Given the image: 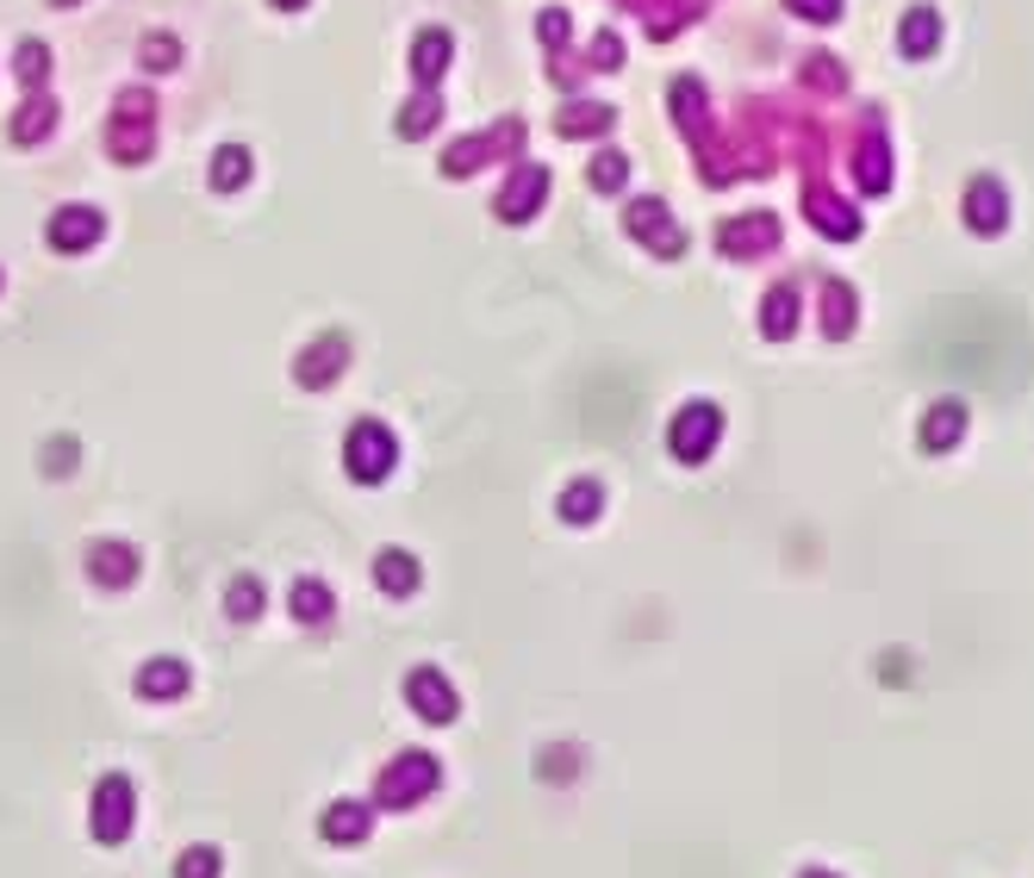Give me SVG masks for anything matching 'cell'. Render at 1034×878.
<instances>
[{
    "label": "cell",
    "instance_id": "14",
    "mask_svg": "<svg viewBox=\"0 0 1034 878\" xmlns=\"http://www.w3.org/2000/svg\"><path fill=\"white\" fill-rule=\"evenodd\" d=\"M374 579H381V593H393V598L418 593V561H412L405 549H381V561H374Z\"/></svg>",
    "mask_w": 1034,
    "mask_h": 878
},
{
    "label": "cell",
    "instance_id": "34",
    "mask_svg": "<svg viewBox=\"0 0 1034 878\" xmlns=\"http://www.w3.org/2000/svg\"><path fill=\"white\" fill-rule=\"evenodd\" d=\"M69 461H76V442H50V455H44V468H50V474H63Z\"/></svg>",
    "mask_w": 1034,
    "mask_h": 878
},
{
    "label": "cell",
    "instance_id": "36",
    "mask_svg": "<svg viewBox=\"0 0 1034 878\" xmlns=\"http://www.w3.org/2000/svg\"><path fill=\"white\" fill-rule=\"evenodd\" d=\"M63 7H69V0H63Z\"/></svg>",
    "mask_w": 1034,
    "mask_h": 878
},
{
    "label": "cell",
    "instance_id": "9",
    "mask_svg": "<svg viewBox=\"0 0 1034 878\" xmlns=\"http://www.w3.org/2000/svg\"><path fill=\"white\" fill-rule=\"evenodd\" d=\"M542 193H549V169H537V162H530V169H517V181L505 193H498V218H530V212L542 206Z\"/></svg>",
    "mask_w": 1034,
    "mask_h": 878
},
{
    "label": "cell",
    "instance_id": "7",
    "mask_svg": "<svg viewBox=\"0 0 1034 878\" xmlns=\"http://www.w3.org/2000/svg\"><path fill=\"white\" fill-rule=\"evenodd\" d=\"M100 230H106V218H100L94 206H63L57 218H50V249H63V256H81V249L100 244Z\"/></svg>",
    "mask_w": 1034,
    "mask_h": 878
},
{
    "label": "cell",
    "instance_id": "21",
    "mask_svg": "<svg viewBox=\"0 0 1034 878\" xmlns=\"http://www.w3.org/2000/svg\"><path fill=\"white\" fill-rule=\"evenodd\" d=\"M611 125V106L598 100V106H567V113L555 119V132H567V137H580V132H605Z\"/></svg>",
    "mask_w": 1034,
    "mask_h": 878
},
{
    "label": "cell",
    "instance_id": "12",
    "mask_svg": "<svg viewBox=\"0 0 1034 878\" xmlns=\"http://www.w3.org/2000/svg\"><path fill=\"white\" fill-rule=\"evenodd\" d=\"M88 573H94L100 586H132L137 579V554L125 542H94L88 549Z\"/></svg>",
    "mask_w": 1034,
    "mask_h": 878
},
{
    "label": "cell",
    "instance_id": "29",
    "mask_svg": "<svg viewBox=\"0 0 1034 878\" xmlns=\"http://www.w3.org/2000/svg\"><path fill=\"white\" fill-rule=\"evenodd\" d=\"M623 156H593V188H605V193H617L623 188Z\"/></svg>",
    "mask_w": 1034,
    "mask_h": 878
},
{
    "label": "cell",
    "instance_id": "10",
    "mask_svg": "<svg viewBox=\"0 0 1034 878\" xmlns=\"http://www.w3.org/2000/svg\"><path fill=\"white\" fill-rule=\"evenodd\" d=\"M344 362H349V344L344 337H325V344H312L306 356L293 362V374H300L306 386H330L337 374H344Z\"/></svg>",
    "mask_w": 1034,
    "mask_h": 878
},
{
    "label": "cell",
    "instance_id": "19",
    "mask_svg": "<svg viewBox=\"0 0 1034 878\" xmlns=\"http://www.w3.org/2000/svg\"><path fill=\"white\" fill-rule=\"evenodd\" d=\"M748 244H773V218H735V225H723L729 256H748Z\"/></svg>",
    "mask_w": 1034,
    "mask_h": 878
},
{
    "label": "cell",
    "instance_id": "23",
    "mask_svg": "<svg viewBox=\"0 0 1034 878\" xmlns=\"http://www.w3.org/2000/svg\"><path fill=\"white\" fill-rule=\"evenodd\" d=\"M50 119H57V100H32V106L13 119V137H20V144H38V137L50 132Z\"/></svg>",
    "mask_w": 1034,
    "mask_h": 878
},
{
    "label": "cell",
    "instance_id": "35",
    "mask_svg": "<svg viewBox=\"0 0 1034 878\" xmlns=\"http://www.w3.org/2000/svg\"><path fill=\"white\" fill-rule=\"evenodd\" d=\"M274 7H306V0H274Z\"/></svg>",
    "mask_w": 1034,
    "mask_h": 878
},
{
    "label": "cell",
    "instance_id": "6",
    "mask_svg": "<svg viewBox=\"0 0 1034 878\" xmlns=\"http://www.w3.org/2000/svg\"><path fill=\"white\" fill-rule=\"evenodd\" d=\"M405 698H412V710H418L424 723H456V710H461L456 686H449L437 667H418V673H412V679H405Z\"/></svg>",
    "mask_w": 1034,
    "mask_h": 878
},
{
    "label": "cell",
    "instance_id": "13",
    "mask_svg": "<svg viewBox=\"0 0 1034 878\" xmlns=\"http://www.w3.org/2000/svg\"><path fill=\"white\" fill-rule=\"evenodd\" d=\"M188 691V667L181 661H150V667H137V698H181Z\"/></svg>",
    "mask_w": 1034,
    "mask_h": 878
},
{
    "label": "cell",
    "instance_id": "18",
    "mask_svg": "<svg viewBox=\"0 0 1034 878\" xmlns=\"http://www.w3.org/2000/svg\"><path fill=\"white\" fill-rule=\"evenodd\" d=\"M244 175H249V150H244V144H225L218 162H212V188L231 193V188H244Z\"/></svg>",
    "mask_w": 1034,
    "mask_h": 878
},
{
    "label": "cell",
    "instance_id": "33",
    "mask_svg": "<svg viewBox=\"0 0 1034 878\" xmlns=\"http://www.w3.org/2000/svg\"><path fill=\"white\" fill-rule=\"evenodd\" d=\"M537 32H542L549 44H561V38H567V13H542V20H537Z\"/></svg>",
    "mask_w": 1034,
    "mask_h": 878
},
{
    "label": "cell",
    "instance_id": "28",
    "mask_svg": "<svg viewBox=\"0 0 1034 878\" xmlns=\"http://www.w3.org/2000/svg\"><path fill=\"white\" fill-rule=\"evenodd\" d=\"M791 318H798V300H791V293H773V300H766V337H786Z\"/></svg>",
    "mask_w": 1034,
    "mask_h": 878
},
{
    "label": "cell",
    "instance_id": "25",
    "mask_svg": "<svg viewBox=\"0 0 1034 878\" xmlns=\"http://www.w3.org/2000/svg\"><path fill=\"white\" fill-rule=\"evenodd\" d=\"M437 119H442V100H437V94H418V100H412V106L400 113V132H405V137H424L430 125H437Z\"/></svg>",
    "mask_w": 1034,
    "mask_h": 878
},
{
    "label": "cell",
    "instance_id": "15",
    "mask_svg": "<svg viewBox=\"0 0 1034 878\" xmlns=\"http://www.w3.org/2000/svg\"><path fill=\"white\" fill-rule=\"evenodd\" d=\"M449 32H418V44H412V69H418V81H437L442 69H449Z\"/></svg>",
    "mask_w": 1034,
    "mask_h": 878
},
{
    "label": "cell",
    "instance_id": "17",
    "mask_svg": "<svg viewBox=\"0 0 1034 878\" xmlns=\"http://www.w3.org/2000/svg\"><path fill=\"white\" fill-rule=\"evenodd\" d=\"M598 511H605V486H598V480H574V486L561 493V517H567V524H593Z\"/></svg>",
    "mask_w": 1034,
    "mask_h": 878
},
{
    "label": "cell",
    "instance_id": "8",
    "mask_svg": "<svg viewBox=\"0 0 1034 878\" xmlns=\"http://www.w3.org/2000/svg\"><path fill=\"white\" fill-rule=\"evenodd\" d=\"M630 230L642 237V244H661V256H679V244H686L661 200H636V206H630Z\"/></svg>",
    "mask_w": 1034,
    "mask_h": 878
},
{
    "label": "cell",
    "instance_id": "3",
    "mask_svg": "<svg viewBox=\"0 0 1034 878\" xmlns=\"http://www.w3.org/2000/svg\"><path fill=\"white\" fill-rule=\"evenodd\" d=\"M88 822H94V841H106V847L132 835V779L125 773H106L94 785V817Z\"/></svg>",
    "mask_w": 1034,
    "mask_h": 878
},
{
    "label": "cell",
    "instance_id": "1",
    "mask_svg": "<svg viewBox=\"0 0 1034 878\" xmlns=\"http://www.w3.org/2000/svg\"><path fill=\"white\" fill-rule=\"evenodd\" d=\"M437 779H442L437 761L412 747V754H400V761L381 773V803H386V810H412V803H424L430 791H437Z\"/></svg>",
    "mask_w": 1034,
    "mask_h": 878
},
{
    "label": "cell",
    "instance_id": "26",
    "mask_svg": "<svg viewBox=\"0 0 1034 878\" xmlns=\"http://www.w3.org/2000/svg\"><path fill=\"white\" fill-rule=\"evenodd\" d=\"M218 866H225V859H218V847H188V854H181V866H175V878H218Z\"/></svg>",
    "mask_w": 1034,
    "mask_h": 878
},
{
    "label": "cell",
    "instance_id": "24",
    "mask_svg": "<svg viewBox=\"0 0 1034 878\" xmlns=\"http://www.w3.org/2000/svg\"><path fill=\"white\" fill-rule=\"evenodd\" d=\"M935 13H929V7H922V13H910V20H903V50H910V57H929V50H935Z\"/></svg>",
    "mask_w": 1034,
    "mask_h": 878
},
{
    "label": "cell",
    "instance_id": "4",
    "mask_svg": "<svg viewBox=\"0 0 1034 878\" xmlns=\"http://www.w3.org/2000/svg\"><path fill=\"white\" fill-rule=\"evenodd\" d=\"M106 144H113L119 162H144V150H150V100L119 94V113H113V125H106Z\"/></svg>",
    "mask_w": 1034,
    "mask_h": 878
},
{
    "label": "cell",
    "instance_id": "2",
    "mask_svg": "<svg viewBox=\"0 0 1034 878\" xmlns=\"http://www.w3.org/2000/svg\"><path fill=\"white\" fill-rule=\"evenodd\" d=\"M349 474L362 480V486H374V480H386L393 474V461H400V442H393V430L386 424H374V418H362L356 430H349Z\"/></svg>",
    "mask_w": 1034,
    "mask_h": 878
},
{
    "label": "cell",
    "instance_id": "11",
    "mask_svg": "<svg viewBox=\"0 0 1034 878\" xmlns=\"http://www.w3.org/2000/svg\"><path fill=\"white\" fill-rule=\"evenodd\" d=\"M368 829H374V810L356 798L330 803L325 810V841H337V847H356V841H368Z\"/></svg>",
    "mask_w": 1034,
    "mask_h": 878
},
{
    "label": "cell",
    "instance_id": "22",
    "mask_svg": "<svg viewBox=\"0 0 1034 878\" xmlns=\"http://www.w3.org/2000/svg\"><path fill=\"white\" fill-rule=\"evenodd\" d=\"M225 611L237 617V623H249V617H262V579H231Z\"/></svg>",
    "mask_w": 1034,
    "mask_h": 878
},
{
    "label": "cell",
    "instance_id": "16",
    "mask_svg": "<svg viewBox=\"0 0 1034 878\" xmlns=\"http://www.w3.org/2000/svg\"><path fill=\"white\" fill-rule=\"evenodd\" d=\"M966 218H973L978 230H997L1003 218H1010V206H1003V188L997 181H973V200H966Z\"/></svg>",
    "mask_w": 1034,
    "mask_h": 878
},
{
    "label": "cell",
    "instance_id": "31",
    "mask_svg": "<svg viewBox=\"0 0 1034 878\" xmlns=\"http://www.w3.org/2000/svg\"><path fill=\"white\" fill-rule=\"evenodd\" d=\"M175 38H144V69H175Z\"/></svg>",
    "mask_w": 1034,
    "mask_h": 878
},
{
    "label": "cell",
    "instance_id": "5",
    "mask_svg": "<svg viewBox=\"0 0 1034 878\" xmlns=\"http://www.w3.org/2000/svg\"><path fill=\"white\" fill-rule=\"evenodd\" d=\"M717 430H723V412H717V405H686L679 424H673V455L705 461L710 449H717Z\"/></svg>",
    "mask_w": 1034,
    "mask_h": 878
},
{
    "label": "cell",
    "instance_id": "20",
    "mask_svg": "<svg viewBox=\"0 0 1034 878\" xmlns=\"http://www.w3.org/2000/svg\"><path fill=\"white\" fill-rule=\"evenodd\" d=\"M293 617H300V623H325L330 617V593L318 579H300V586H293Z\"/></svg>",
    "mask_w": 1034,
    "mask_h": 878
},
{
    "label": "cell",
    "instance_id": "30",
    "mask_svg": "<svg viewBox=\"0 0 1034 878\" xmlns=\"http://www.w3.org/2000/svg\"><path fill=\"white\" fill-rule=\"evenodd\" d=\"M44 69H50V50H44L38 38H25L20 44V76L25 81H44Z\"/></svg>",
    "mask_w": 1034,
    "mask_h": 878
},
{
    "label": "cell",
    "instance_id": "32",
    "mask_svg": "<svg viewBox=\"0 0 1034 878\" xmlns=\"http://www.w3.org/2000/svg\"><path fill=\"white\" fill-rule=\"evenodd\" d=\"M798 13H810V20H835L842 13V0H791Z\"/></svg>",
    "mask_w": 1034,
    "mask_h": 878
},
{
    "label": "cell",
    "instance_id": "27",
    "mask_svg": "<svg viewBox=\"0 0 1034 878\" xmlns=\"http://www.w3.org/2000/svg\"><path fill=\"white\" fill-rule=\"evenodd\" d=\"M959 424H966V412H959V405H941L935 418H929V437H922V442H929V449H941L947 437H959Z\"/></svg>",
    "mask_w": 1034,
    "mask_h": 878
}]
</instances>
